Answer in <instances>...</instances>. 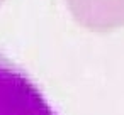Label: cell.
<instances>
[{"mask_svg": "<svg viewBox=\"0 0 124 115\" xmlns=\"http://www.w3.org/2000/svg\"><path fill=\"white\" fill-rule=\"evenodd\" d=\"M0 115H60L36 80L0 54Z\"/></svg>", "mask_w": 124, "mask_h": 115, "instance_id": "obj_1", "label": "cell"}]
</instances>
